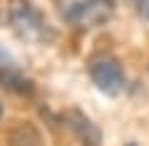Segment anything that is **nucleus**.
Returning <instances> with one entry per match:
<instances>
[{
    "instance_id": "7ed1b4c3",
    "label": "nucleus",
    "mask_w": 149,
    "mask_h": 146,
    "mask_svg": "<svg viewBox=\"0 0 149 146\" xmlns=\"http://www.w3.org/2000/svg\"><path fill=\"white\" fill-rule=\"evenodd\" d=\"M87 72H90V79L102 94L107 97H117L122 94L124 84H127V74H124V67L114 55H97V57L90 60L87 64Z\"/></svg>"
},
{
    "instance_id": "39448f33",
    "label": "nucleus",
    "mask_w": 149,
    "mask_h": 146,
    "mask_svg": "<svg viewBox=\"0 0 149 146\" xmlns=\"http://www.w3.org/2000/svg\"><path fill=\"white\" fill-rule=\"evenodd\" d=\"M0 87L8 89V92H15V94H32V82L10 64L0 67Z\"/></svg>"
},
{
    "instance_id": "6e6552de",
    "label": "nucleus",
    "mask_w": 149,
    "mask_h": 146,
    "mask_svg": "<svg viewBox=\"0 0 149 146\" xmlns=\"http://www.w3.org/2000/svg\"><path fill=\"white\" fill-rule=\"evenodd\" d=\"M0 119H3V104H0Z\"/></svg>"
},
{
    "instance_id": "0eeeda50",
    "label": "nucleus",
    "mask_w": 149,
    "mask_h": 146,
    "mask_svg": "<svg viewBox=\"0 0 149 146\" xmlns=\"http://www.w3.org/2000/svg\"><path fill=\"white\" fill-rule=\"evenodd\" d=\"M142 15H144V20H147V22H149V3H147V5H144V8H142Z\"/></svg>"
},
{
    "instance_id": "20e7f679",
    "label": "nucleus",
    "mask_w": 149,
    "mask_h": 146,
    "mask_svg": "<svg viewBox=\"0 0 149 146\" xmlns=\"http://www.w3.org/2000/svg\"><path fill=\"white\" fill-rule=\"evenodd\" d=\"M65 126L77 136V141H80L82 146H100L102 144L100 126L80 109H70L67 114H65Z\"/></svg>"
},
{
    "instance_id": "f03ea898",
    "label": "nucleus",
    "mask_w": 149,
    "mask_h": 146,
    "mask_svg": "<svg viewBox=\"0 0 149 146\" xmlns=\"http://www.w3.org/2000/svg\"><path fill=\"white\" fill-rule=\"evenodd\" d=\"M60 15L74 27H100L112 17L109 0H60Z\"/></svg>"
},
{
    "instance_id": "f257e3e1",
    "label": "nucleus",
    "mask_w": 149,
    "mask_h": 146,
    "mask_svg": "<svg viewBox=\"0 0 149 146\" xmlns=\"http://www.w3.org/2000/svg\"><path fill=\"white\" fill-rule=\"evenodd\" d=\"M8 17H10L13 30L17 32V37L27 42H52L55 30L50 27V22L42 17V12L32 5L30 0H10L8 5Z\"/></svg>"
},
{
    "instance_id": "423d86ee",
    "label": "nucleus",
    "mask_w": 149,
    "mask_h": 146,
    "mask_svg": "<svg viewBox=\"0 0 149 146\" xmlns=\"http://www.w3.org/2000/svg\"><path fill=\"white\" fill-rule=\"evenodd\" d=\"M13 146H40V134L32 124H20L15 131H13Z\"/></svg>"
},
{
    "instance_id": "1a4fd4ad",
    "label": "nucleus",
    "mask_w": 149,
    "mask_h": 146,
    "mask_svg": "<svg viewBox=\"0 0 149 146\" xmlns=\"http://www.w3.org/2000/svg\"><path fill=\"white\" fill-rule=\"evenodd\" d=\"M127 146H137V144H134V141H132V144H127Z\"/></svg>"
}]
</instances>
